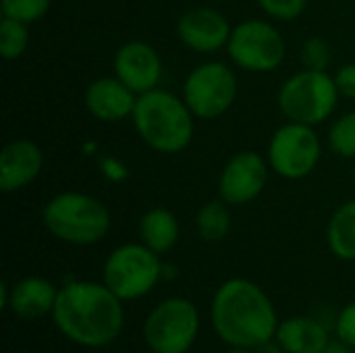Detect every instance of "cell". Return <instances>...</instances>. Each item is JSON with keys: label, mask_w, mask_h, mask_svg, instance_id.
<instances>
[{"label": "cell", "mask_w": 355, "mask_h": 353, "mask_svg": "<svg viewBox=\"0 0 355 353\" xmlns=\"http://www.w3.org/2000/svg\"><path fill=\"white\" fill-rule=\"evenodd\" d=\"M277 341L287 353H322L331 343L327 329L312 318H289L277 329Z\"/></svg>", "instance_id": "obj_17"}, {"label": "cell", "mask_w": 355, "mask_h": 353, "mask_svg": "<svg viewBox=\"0 0 355 353\" xmlns=\"http://www.w3.org/2000/svg\"><path fill=\"white\" fill-rule=\"evenodd\" d=\"M227 52L243 71L270 73L283 64L287 46L275 25L262 19H248L233 27Z\"/></svg>", "instance_id": "obj_7"}, {"label": "cell", "mask_w": 355, "mask_h": 353, "mask_svg": "<svg viewBox=\"0 0 355 353\" xmlns=\"http://www.w3.org/2000/svg\"><path fill=\"white\" fill-rule=\"evenodd\" d=\"M285 350L279 345V341L277 343H270V341H266V343H262V345H258L256 347V353H283Z\"/></svg>", "instance_id": "obj_28"}, {"label": "cell", "mask_w": 355, "mask_h": 353, "mask_svg": "<svg viewBox=\"0 0 355 353\" xmlns=\"http://www.w3.org/2000/svg\"><path fill=\"white\" fill-rule=\"evenodd\" d=\"M322 353H349V347H347L343 341H339V343H329Z\"/></svg>", "instance_id": "obj_29"}, {"label": "cell", "mask_w": 355, "mask_h": 353, "mask_svg": "<svg viewBox=\"0 0 355 353\" xmlns=\"http://www.w3.org/2000/svg\"><path fill=\"white\" fill-rule=\"evenodd\" d=\"M42 150L29 139H12L0 152V191L15 193L40 175Z\"/></svg>", "instance_id": "obj_14"}, {"label": "cell", "mask_w": 355, "mask_h": 353, "mask_svg": "<svg viewBox=\"0 0 355 353\" xmlns=\"http://www.w3.org/2000/svg\"><path fill=\"white\" fill-rule=\"evenodd\" d=\"M58 291L42 277H27L8 291V308L21 318H40L54 310Z\"/></svg>", "instance_id": "obj_16"}, {"label": "cell", "mask_w": 355, "mask_h": 353, "mask_svg": "<svg viewBox=\"0 0 355 353\" xmlns=\"http://www.w3.org/2000/svg\"><path fill=\"white\" fill-rule=\"evenodd\" d=\"M58 331L85 347L112 343L123 329L121 300L100 283L71 281L56 298L52 310Z\"/></svg>", "instance_id": "obj_1"}, {"label": "cell", "mask_w": 355, "mask_h": 353, "mask_svg": "<svg viewBox=\"0 0 355 353\" xmlns=\"http://www.w3.org/2000/svg\"><path fill=\"white\" fill-rule=\"evenodd\" d=\"M237 98V77L225 62L198 64L183 83V100L198 119H218Z\"/></svg>", "instance_id": "obj_8"}, {"label": "cell", "mask_w": 355, "mask_h": 353, "mask_svg": "<svg viewBox=\"0 0 355 353\" xmlns=\"http://www.w3.org/2000/svg\"><path fill=\"white\" fill-rule=\"evenodd\" d=\"M212 325L225 343L241 350H256L279 329L270 300L248 279H231L216 291Z\"/></svg>", "instance_id": "obj_2"}, {"label": "cell", "mask_w": 355, "mask_h": 353, "mask_svg": "<svg viewBox=\"0 0 355 353\" xmlns=\"http://www.w3.org/2000/svg\"><path fill=\"white\" fill-rule=\"evenodd\" d=\"M308 0H258L260 8L270 15L272 19H281V21H293L297 19L304 8H306Z\"/></svg>", "instance_id": "obj_25"}, {"label": "cell", "mask_w": 355, "mask_h": 353, "mask_svg": "<svg viewBox=\"0 0 355 353\" xmlns=\"http://www.w3.org/2000/svg\"><path fill=\"white\" fill-rule=\"evenodd\" d=\"M329 146L341 158H355V110L333 123L329 131Z\"/></svg>", "instance_id": "obj_22"}, {"label": "cell", "mask_w": 355, "mask_h": 353, "mask_svg": "<svg viewBox=\"0 0 355 353\" xmlns=\"http://www.w3.org/2000/svg\"><path fill=\"white\" fill-rule=\"evenodd\" d=\"M331 252L341 260H355V200L343 204L327 227Z\"/></svg>", "instance_id": "obj_19"}, {"label": "cell", "mask_w": 355, "mask_h": 353, "mask_svg": "<svg viewBox=\"0 0 355 353\" xmlns=\"http://www.w3.org/2000/svg\"><path fill=\"white\" fill-rule=\"evenodd\" d=\"M354 181H355V169H354Z\"/></svg>", "instance_id": "obj_31"}, {"label": "cell", "mask_w": 355, "mask_h": 353, "mask_svg": "<svg viewBox=\"0 0 355 353\" xmlns=\"http://www.w3.org/2000/svg\"><path fill=\"white\" fill-rule=\"evenodd\" d=\"M139 235L144 246H148L156 254H164L173 250V246L179 239V223L171 210L154 208L141 216Z\"/></svg>", "instance_id": "obj_18"}, {"label": "cell", "mask_w": 355, "mask_h": 353, "mask_svg": "<svg viewBox=\"0 0 355 353\" xmlns=\"http://www.w3.org/2000/svg\"><path fill=\"white\" fill-rule=\"evenodd\" d=\"M137 94L119 77H100L85 89V106L102 123H116L133 114Z\"/></svg>", "instance_id": "obj_15"}, {"label": "cell", "mask_w": 355, "mask_h": 353, "mask_svg": "<svg viewBox=\"0 0 355 353\" xmlns=\"http://www.w3.org/2000/svg\"><path fill=\"white\" fill-rule=\"evenodd\" d=\"M46 229L73 246H92L110 229V212L102 202L79 191L54 196L42 212Z\"/></svg>", "instance_id": "obj_4"}, {"label": "cell", "mask_w": 355, "mask_h": 353, "mask_svg": "<svg viewBox=\"0 0 355 353\" xmlns=\"http://www.w3.org/2000/svg\"><path fill=\"white\" fill-rule=\"evenodd\" d=\"M114 77L137 96L156 89L162 77V60L146 42H127L114 54Z\"/></svg>", "instance_id": "obj_12"}, {"label": "cell", "mask_w": 355, "mask_h": 353, "mask_svg": "<svg viewBox=\"0 0 355 353\" xmlns=\"http://www.w3.org/2000/svg\"><path fill=\"white\" fill-rule=\"evenodd\" d=\"M200 331V316L191 302L173 298L158 304L146 320L144 337L154 353H185Z\"/></svg>", "instance_id": "obj_9"}, {"label": "cell", "mask_w": 355, "mask_h": 353, "mask_svg": "<svg viewBox=\"0 0 355 353\" xmlns=\"http://www.w3.org/2000/svg\"><path fill=\"white\" fill-rule=\"evenodd\" d=\"M27 44H29L27 25L4 17L0 23V54H2V58L17 60L27 50Z\"/></svg>", "instance_id": "obj_21"}, {"label": "cell", "mask_w": 355, "mask_h": 353, "mask_svg": "<svg viewBox=\"0 0 355 353\" xmlns=\"http://www.w3.org/2000/svg\"><path fill=\"white\" fill-rule=\"evenodd\" d=\"M231 25L216 8H191L177 23L179 40L196 52H216L229 44Z\"/></svg>", "instance_id": "obj_13"}, {"label": "cell", "mask_w": 355, "mask_h": 353, "mask_svg": "<svg viewBox=\"0 0 355 353\" xmlns=\"http://www.w3.org/2000/svg\"><path fill=\"white\" fill-rule=\"evenodd\" d=\"M337 335L347 347H355V302L341 310L337 318Z\"/></svg>", "instance_id": "obj_26"}, {"label": "cell", "mask_w": 355, "mask_h": 353, "mask_svg": "<svg viewBox=\"0 0 355 353\" xmlns=\"http://www.w3.org/2000/svg\"><path fill=\"white\" fill-rule=\"evenodd\" d=\"M162 264L148 246L125 243L116 248L104 264V285L119 300L144 298L160 279Z\"/></svg>", "instance_id": "obj_6"}, {"label": "cell", "mask_w": 355, "mask_h": 353, "mask_svg": "<svg viewBox=\"0 0 355 353\" xmlns=\"http://www.w3.org/2000/svg\"><path fill=\"white\" fill-rule=\"evenodd\" d=\"M339 96L335 77L327 71L304 69L281 85L279 108L289 121L314 127L333 114Z\"/></svg>", "instance_id": "obj_5"}, {"label": "cell", "mask_w": 355, "mask_h": 353, "mask_svg": "<svg viewBox=\"0 0 355 353\" xmlns=\"http://www.w3.org/2000/svg\"><path fill=\"white\" fill-rule=\"evenodd\" d=\"M229 204L225 200H212L204 204L198 214H196V227L198 233L204 241L216 243L223 241L229 235L231 229V214H229Z\"/></svg>", "instance_id": "obj_20"}, {"label": "cell", "mask_w": 355, "mask_h": 353, "mask_svg": "<svg viewBox=\"0 0 355 353\" xmlns=\"http://www.w3.org/2000/svg\"><path fill=\"white\" fill-rule=\"evenodd\" d=\"M320 154V139L312 125L289 121L279 127L270 139L268 164L285 179H304L316 169Z\"/></svg>", "instance_id": "obj_10"}, {"label": "cell", "mask_w": 355, "mask_h": 353, "mask_svg": "<svg viewBox=\"0 0 355 353\" xmlns=\"http://www.w3.org/2000/svg\"><path fill=\"white\" fill-rule=\"evenodd\" d=\"M131 117L139 137L156 152H183L193 137V112L171 92L156 87L137 96Z\"/></svg>", "instance_id": "obj_3"}, {"label": "cell", "mask_w": 355, "mask_h": 353, "mask_svg": "<svg viewBox=\"0 0 355 353\" xmlns=\"http://www.w3.org/2000/svg\"><path fill=\"white\" fill-rule=\"evenodd\" d=\"M302 60H304V67L310 69V71H327L329 64H331V48H329V44L318 35L308 37L304 48H302Z\"/></svg>", "instance_id": "obj_24"}, {"label": "cell", "mask_w": 355, "mask_h": 353, "mask_svg": "<svg viewBox=\"0 0 355 353\" xmlns=\"http://www.w3.org/2000/svg\"><path fill=\"white\" fill-rule=\"evenodd\" d=\"M229 353H250L248 350H241V347H235L233 352H229Z\"/></svg>", "instance_id": "obj_30"}, {"label": "cell", "mask_w": 355, "mask_h": 353, "mask_svg": "<svg viewBox=\"0 0 355 353\" xmlns=\"http://www.w3.org/2000/svg\"><path fill=\"white\" fill-rule=\"evenodd\" d=\"M335 83L341 96L355 100V62L343 64L337 73H335Z\"/></svg>", "instance_id": "obj_27"}, {"label": "cell", "mask_w": 355, "mask_h": 353, "mask_svg": "<svg viewBox=\"0 0 355 353\" xmlns=\"http://www.w3.org/2000/svg\"><path fill=\"white\" fill-rule=\"evenodd\" d=\"M268 166L258 152H239L223 169L218 181L220 200L229 206H243L254 202L266 187Z\"/></svg>", "instance_id": "obj_11"}, {"label": "cell", "mask_w": 355, "mask_h": 353, "mask_svg": "<svg viewBox=\"0 0 355 353\" xmlns=\"http://www.w3.org/2000/svg\"><path fill=\"white\" fill-rule=\"evenodd\" d=\"M0 8L4 17L29 25L48 12L50 0H0Z\"/></svg>", "instance_id": "obj_23"}]
</instances>
